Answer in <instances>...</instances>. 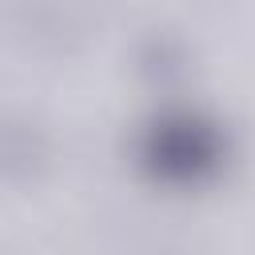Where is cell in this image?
I'll return each mask as SVG.
<instances>
[{"label": "cell", "instance_id": "obj_1", "mask_svg": "<svg viewBox=\"0 0 255 255\" xmlns=\"http://www.w3.org/2000/svg\"><path fill=\"white\" fill-rule=\"evenodd\" d=\"M219 151H223V139H219L215 124H207L203 116H191V112L155 116L139 139L143 163L159 175H179V179L203 175L207 167H215Z\"/></svg>", "mask_w": 255, "mask_h": 255}]
</instances>
